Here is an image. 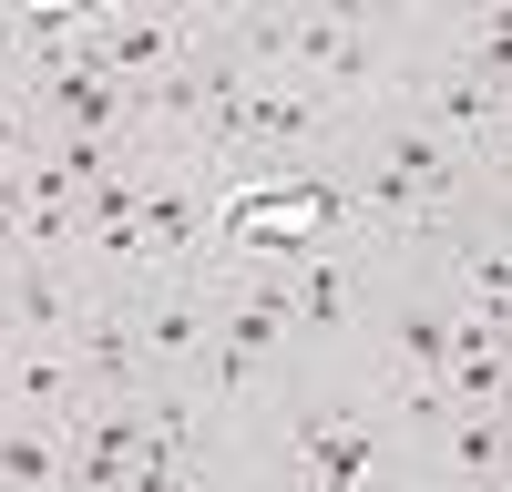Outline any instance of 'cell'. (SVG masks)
I'll list each match as a JSON object with an SVG mask.
<instances>
[{
    "label": "cell",
    "mask_w": 512,
    "mask_h": 492,
    "mask_svg": "<svg viewBox=\"0 0 512 492\" xmlns=\"http://www.w3.org/2000/svg\"><path fill=\"white\" fill-rule=\"evenodd\" d=\"M72 462V441L52 421H0V492H41V482H62Z\"/></svg>",
    "instance_id": "4fadbf2b"
},
{
    "label": "cell",
    "mask_w": 512,
    "mask_h": 492,
    "mask_svg": "<svg viewBox=\"0 0 512 492\" xmlns=\"http://www.w3.org/2000/svg\"><path fill=\"white\" fill-rule=\"evenodd\" d=\"M0 421H52L72 441V421H82V369H72V349H41V339L0 349Z\"/></svg>",
    "instance_id": "30bf717a"
},
{
    "label": "cell",
    "mask_w": 512,
    "mask_h": 492,
    "mask_svg": "<svg viewBox=\"0 0 512 492\" xmlns=\"http://www.w3.org/2000/svg\"><path fill=\"white\" fill-rule=\"evenodd\" d=\"M359 267H369V246H308V257H287L297 339H349L359 328Z\"/></svg>",
    "instance_id": "9c48e42d"
},
{
    "label": "cell",
    "mask_w": 512,
    "mask_h": 492,
    "mask_svg": "<svg viewBox=\"0 0 512 492\" xmlns=\"http://www.w3.org/2000/svg\"><path fill=\"white\" fill-rule=\"evenodd\" d=\"M502 380H512V339L502 328H482V318H461V339H451V359H441V400L451 410H502Z\"/></svg>",
    "instance_id": "7c38bea8"
},
{
    "label": "cell",
    "mask_w": 512,
    "mask_h": 492,
    "mask_svg": "<svg viewBox=\"0 0 512 492\" xmlns=\"http://www.w3.org/2000/svg\"><path fill=\"white\" fill-rule=\"evenodd\" d=\"M502 462H512V421L502 410H451L431 431V472L451 492H502Z\"/></svg>",
    "instance_id": "8fae6325"
},
{
    "label": "cell",
    "mask_w": 512,
    "mask_h": 492,
    "mask_svg": "<svg viewBox=\"0 0 512 492\" xmlns=\"http://www.w3.org/2000/svg\"><path fill=\"white\" fill-rule=\"evenodd\" d=\"M72 369H82V400H144V390H164L154 359H144V339H134V308H123V298H93V308H82V328H72Z\"/></svg>",
    "instance_id": "ba28073f"
},
{
    "label": "cell",
    "mask_w": 512,
    "mask_h": 492,
    "mask_svg": "<svg viewBox=\"0 0 512 492\" xmlns=\"http://www.w3.org/2000/svg\"><path fill=\"white\" fill-rule=\"evenodd\" d=\"M400 103L431 123V134L461 154V164H482V175H502V144H512V82L492 72V62H420V72H400Z\"/></svg>",
    "instance_id": "277c9868"
},
{
    "label": "cell",
    "mask_w": 512,
    "mask_h": 492,
    "mask_svg": "<svg viewBox=\"0 0 512 492\" xmlns=\"http://www.w3.org/2000/svg\"><path fill=\"white\" fill-rule=\"evenodd\" d=\"M461 339V308H451V287L441 277H420L400 287L390 308H379V390H410V380H441V359Z\"/></svg>",
    "instance_id": "8992f818"
},
{
    "label": "cell",
    "mask_w": 512,
    "mask_h": 492,
    "mask_svg": "<svg viewBox=\"0 0 512 492\" xmlns=\"http://www.w3.org/2000/svg\"><path fill=\"white\" fill-rule=\"evenodd\" d=\"M287 349H297V318H287V267H216V339H205L195 380L216 390V400H236V390H256V380H267Z\"/></svg>",
    "instance_id": "7a4b0ae2"
},
{
    "label": "cell",
    "mask_w": 512,
    "mask_h": 492,
    "mask_svg": "<svg viewBox=\"0 0 512 492\" xmlns=\"http://www.w3.org/2000/svg\"><path fill=\"white\" fill-rule=\"evenodd\" d=\"M287 82H318L328 103H390L400 93V31L379 11H297V52Z\"/></svg>",
    "instance_id": "3957f363"
},
{
    "label": "cell",
    "mask_w": 512,
    "mask_h": 492,
    "mask_svg": "<svg viewBox=\"0 0 512 492\" xmlns=\"http://www.w3.org/2000/svg\"><path fill=\"white\" fill-rule=\"evenodd\" d=\"M502 41H512V11H502V0H482V11L451 21V62H492V72H502Z\"/></svg>",
    "instance_id": "5bb4252c"
},
{
    "label": "cell",
    "mask_w": 512,
    "mask_h": 492,
    "mask_svg": "<svg viewBox=\"0 0 512 492\" xmlns=\"http://www.w3.org/2000/svg\"><path fill=\"white\" fill-rule=\"evenodd\" d=\"M277 482H287V492H390V482H400V431H390V410L359 400V390L308 400V410L287 421Z\"/></svg>",
    "instance_id": "6da1fadb"
},
{
    "label": "cell",
    "mask_w": 512,
    "mask_h": 492,
    "mask_svg": "<svg viewBox=\"0 0 512 492\" xmlns=\"http://www.w3.org/2000/svg\"><path fill=\"white\" fill-rule=\"evenodd\" d=\"M0 349H11V339H0Z\"/></svg>",
    "instance_id": "ac0fdd59"
},
{
    "label": "cell",
    "mask_w": 512,
    "mask_h": 492,
    "mask_svg": "<svg viewBox=\"0 0 512 492\" xmlns=\"http://www.w3.org/2000/svg\"><path fill=\"white\" fill-rule=\"evenodd\" d=\"M82 287L62 257H0V339H41V349H72L82 328Z\"/></svg>",
    "instance_id": "52a82bcc"
},
{
    "label": "cell",
    "mask_w": 512,
    "mask_h": 492,
    "mask_svg": "<svg viewBox=\"0 0 512 492\" xmlns=\"http://www.w3.org/2000/svg\"><path fill=\"white\" fill-rule=\"evenodd\" d=\"M0 82L21 93V21H11V11H0Z\"/></svg>",
    "instance_id": "9a60e30c"
},
{
    "label": "cell",
    "mask_w": 512,
    "mask_h": 492,
    "mask_svg": "<svg viewBox=\"0 0 512 492\" xmlns=\"http://www.w3.org/2000/svg\"><path fill=\"white\" fill-rule=\"evenodd\" d=\"M41 492H82V482H41Z\"/></svg>",
    "instance_id": "2e32d148"
},
{
    "label": "cell",
    "mask_w": 512,
    "mask_h": 492,
    "mask_svg": "<svg viewBox=\"0 0 512 492\" xmlns=\"http://www.w3.org/2000/svg\"><path fill=\"white\" fill-rule=\"evenodd\" d=\"M123 308H134V339L154 359V380H175L216 339V267H154V277L123 287Z\"/></svg>",
    "instance_id": "5b68a950"
},
{
    "label": "cell",
    "mask_w": 512,
    "mask_h": 492,
    "mask_svg": "<svg viewBox=\"0 0 512 492\" xmlns=\"http://www.w3.org/2000/svg\"><path fill=\"white\" fill-rule=\"evenodd\" d=\"M246 492H287V482H246Z\"/></svg>",
    "instance_id": "e0dca14e"
}]
</instances>
